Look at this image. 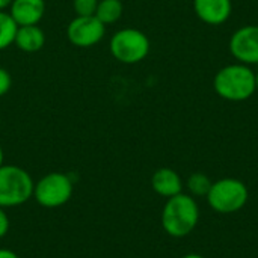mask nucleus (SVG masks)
I'll use <instances>...</instances> for the list:
<instances>
[{"mask_svg": "<svg viewBox=\"0 0 258 258\" xmlns=\"http://www.w3.org/2000/svg\"><path fill=\"white\" fill-rule=\"evenodd\" d=\"M200 207L194 197L178 194L168 198L162 210V227L166 234L175 239L189 236L198 225Z\"/></svg>", "mask_w": 258, "mask_h": 258, "instance_id": "nucleus-1", "label": "nucleus"}, {"mask_svg": "<svg viewBox=\"0 0 258 258\" xmlns=\"http://www.w3.org/2000/svg\"><path fill=\"white\" fill-rule=\"evenodd\" d=\"M215 92L227 101H245L257 91L255 73L245 63H231L221 68L213 79Z\"/></svg>", "mask_w": 258, "mask_h": 258, "instance_id": "nucleus-2", "label": "nucleus"}, {"mask_svg": "<svg viewBox=\"0 0 258 258\" xmlns=\"http://www.w3.org/2000/svg\"><path fill=\"white\" fill-rule=\"evenodd\" d=\"M35 181L30 174L17 165L0 166V207L11 209L27 203L33 197Z\"/></svg>", "mask_w": 258, "mask_h": 258, "instance_id": "nucleus-3", "label": "nucleus"}, {"mask_svg": "<svg viewBox=\"0 0 258 258\" xmlns=\"http://www.w3.org/2000/svg\"><path fill=\"white\" fill-rule=\"evenodd\" d=\"M206 198L216 213L231 215L246 206L249 192L243 181L237 178H222L212 184Z\"/></svg>", "mask_w": 258, "mask_h": 258, "instance_id": "nucleus-4", "label": "nucleus"}, {"mask_svg": "<svg viewBox=\"0 0 258 258\" xmlns=\"http://www.w3.org/2000/svg\"><path fill=\"white\" fill-rule=\"evenodd\" d=\"M109 47L112 56L116 60L127 65H133L139 63L148 56L151 44L148 36L142 30L125 27L113 33Z\"/></svg>", "mask_w": 258, "mask_h": 258, "instance_id": "nucleus-5", "label": "nucleus"}, {"mask_svg": "<svg viewBox=\"0 0 258 258\" xmlns=\"http://www.w3.org/2000/svg\"><path fill=\"white\" fill-rule=\"evenodd\" d=\"M73 180L63 172H50L35 183L33 198L45 209H56L67 204L73 197Z\"/></svg>", "mask_w": 258, "mask_h": 258, "instance_id": "nucleus-6", "label": "nucleus"}, {"mask_svg": "<svg viewBox=\"0 0 258 258\" xmlns=\"http://www.w3.org/2000/svg\"><path fill=\"white\" fill-rule=\"evenodd\" d=\"M104 33H106V26L95 15H88V17L77 15L70 21L67 27L68 41L80 48H86L98 44L104 38Z\"/></svg>", "mask_w": 258, "mask_h": 258, "instance_id": "nucleus-7", "label": "nucleus"}, {"mask_svg": "<svg viewBox=\"0 0 258 258\" xmlns=\"http://www.w3.org/2000/svg\"><path fill=\"white\" fill-rule=\"evenodd\" d=\"M230 53L245 65L258 63V26L248 24L237 29L228 42Z\"/></svg>", "mask_w": 258, "mask_h": 258, "instance_id": "nucleus-8", "label": "nucleus"}, {"mask_svg": "<svg viewBox=\"0 0 258 258\" xmlns=\"http://www.w3.org/2000/svg\"><path fill=\"white\" fill-rule=\"evenodd\" d=\"M194 11L197 17L210 26L224 24L233 11L231 0H194Z\"/></svg>", "mask_w": 258, "mask_h": 258, "instance_id": "nucleus-9", "label": "nucleus"}, {"mask_svg": "<svg viewBox=\"0 0 258 258\" xmlns=\"http://www.w3.org/2000/svg\"><path fill=\"white\" fill-rule=\"evenodd\" d=\"M45 12L44 0H12L9 14L18 26L38 24Z\"/></svg>", "mask_w": 258, "mask_h": 258, "instance_id": "nucleus-10", "label": "nucleus"}, {"mask_svg": "<svg viewBox=\"0 0 258 258\" xmlns=\"http://www.w3.org/2000/svg\"><path fill=\"white\" fill-rule=\"evenodd\" d=\"M151 187L153 190L163 197V198H172L183 190V181L178 172H175L171 168H160L157 169L151 177Z\"/></svg>", "mask_w": 258, "mask_h": 258, "instance_id": "nucleus-11", "label": "nucleus"}, {"mask_svg": "<svg viewBox=\"0 0 258 258\" xmlns=\"http://www.w3.org/2000/svg\"><path fill=\"white\" fill-rule=\"evenodd\" d=\"M14 44L24 53H36L45 44V33L38 24L18 26Z\"/></svg>", "mask_w": 258, "mask_h": 258, "instance_id": "nucleus-12", "label": "nucleus"}, {"mask_svg": "<svg viewBox=\"0 0 258 258\" xmlns=\"http://www.w3.org/2000/svg\"><path fill=\"white\" fill-rule=\"evenodd\" d=\"M124 6L121 0H100L97 11H95V17L104 24H115L121 15H122Z\"/></svg>", "mask_w": 258, "mask_h": 258, "instance_id": "nucleus-13", "label": "nucleus"}, {"mask_svg": "<svg viewBox=\"0 0 258 258\" xmlns=\"http://www.w3.org/2000/svg\"><path fill=\"white\" fill-rule=\"evenodd\" d=\"M18 24L9 14V11H0V50L8 48L15 42Z\"/></svg>", "mask_w": 258, "mask_h": 258, "instance_id": "nucleus-14", "label": "nucleus"}, {"mask_svg": "<svg viewBox=\"0 0 258 258\" xmlns=\"http://www.w3.org/2000/svg\"><path fill=\"white\" fill-rule=\"evenodd\" d=\"M212 180L203 172H194L187 178V189L195 197H207L212 187Z\"/></svg>", "mask_w": 258, "mask_h": 258, "instance_id": "nucleus-15", "label": "nucleus"}, {"mask_svg": "<svg viewBox=\"0 0 258 258\" xmlns=\"http://www.w3.org/2000/svg\"><path fill=\"white\" fill-rule=\"evenodd\" d=\"M98 2L100 0H73V8H74L76 14L80 17L95 15Z\"/></svg>", "mask_w": 258, "mask_h": 258, "instance_id": "nucleus-16", "label": "nucleus"}, {"mask_svg": "<svg viewBox=\"0 0 258 258\" xmlns=\"http://www.w3.org/2000/svg\"><path fill=\"white\" fill-rule=\"evenodd\" d=\"M12 86V77L8 73V70L0 67V97H3L5 94H8V91Z\"/></svg>", "mask_w": 258, "mask_h": 258, "instance_id": "nucleus-17", "label": "nucleus"}, {"mask_svg": "<svg viewBox=\"0 0 258 258\" xmlns=\"http://www.w3.org/2000/svg\"><path fill=\"white\" fill-rule=\"evenodd\" d=\"M9 227H11V222H9V218L5 212L3 207H0V239H3L8 231H9Z\"/></svg>", "mask_w": 258, "mask_h": 258, "instance_id": "nucleus-18", "label": "nucleus"}, {"mask_svg": "<svg viewBox=\"0 0 258 258\" xmlns=\"http://www.w3.org/2000/svg\"><path fill=\"white\" fill-rule=\"evenodd\" d=\"M0 258H20L14 251L11 249H5V248H0Z\"/></svg>", "mask_w": 258, "mask_h": 258, "instance_id": "nucleus-19", "label": "nucleus"}, {"mask_svg": "<svg viewBox=\"0 0 258 258\" xmlns=\"http://www.w3.org/2000/svg\"><path fill=\"white\" fill-rule=\"evenodd\" d=\"M12 3V0H0V11H5L6 8H9Z\"/></svg>", "mask_w": 258, "mask_h": 258, "instance_id": "nucleus-20", "label": "nucleus"}, {"mask_svg": "<svg viewBox=\"0 0 258 258\" xmlns=\"http://www.w3.org/2000/svg\"><path fill=\"white\" fill-rule=\"evenodd\" d=\"M181 258H206V257H203V255H200V254H186V255H183Z\"/></svg>", "mask_w": 258, "mask_h": 258, "instance_id": "nucleus-21", "label": "nucleus"}, {"mask_svg": "<svg viewBox=\"0 0 258 258\" xmlns=\"http://www.w3.org/2000/svg\"><path fill=\"white\" fill-rule=\"evenodd\" d=\"M3 160H5V154H3V150H2V147H0V166L3 165Z\"/></svg>", "mask_w": 258, "mask_h": 258, "instance_id": "nucleus-22", "label": "nucleus"}, {"mask_svg": "<svg viewBox=\"0 0 258 258\" xmlns=\"http://www.w3.org/2000/svg\"><path fill=\"white\" fill-rule=\"evenodd\" d=\"M255 86H257L258 89V73H255Z\"/></svg>", "mask_w": 258, "mask_h": 258, "instance_id": "nucleus-23", "label": "nucleus"}]
</instances>
